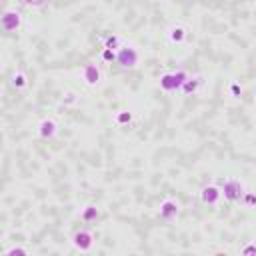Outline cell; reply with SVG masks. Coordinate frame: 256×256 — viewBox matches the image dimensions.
Listing matches in <instances>:
<instances>
[{
	"label": "cell",
	"instance_id": "cell-10",
	"mask_svg": "<svg viewBox=\"0 0 256 256\" xmlns=\"http://www.w3.org/2000/svg\"><path fill=\"white\" fill-rule=\"evenodd\" d=\"M202 84H204V76H202V74L188 76V78H186V82L182 84L180 92H182L184 96H192V94H196V92L202 88Z\"/></svg>",
	"mask_w": 256,
	"mask_h": 256
},
{
	"label": "cell",
	"instance_id": "cell-15",
	"mask_svg": "<svg viewBox=\"0 0 256 256\" xmlns=\"http://www.w3.org/2000/svg\"><path fill=\"white\" fill-rule=\"evenodd\" d=\"M132 120H134V114L130 110H118L114 114V124L118 126H128V124H132Z\"/></svg>",
	"mask_w": 256,
	"mask_h": 256
},
{
	"label": "cell",
	"instance_id": "cell-1",
	"mask_svg": "<svg viewBox=\"0 0 256 256\" xmlns=\"http://www.w3.org/2000/svg\"><path fill=\"white\" fill-rule=\"evenodd\" d=\"M188 78V72L186 70H172V72H164L160 78H158V88L166 94H174V92H180L182 84L186 82Z\"/></svg>",
	"mask_w": 256,
	"mask_h": 256
},
{
	"label": "cell",
	"instance_id": "cell-22",
	"mask_svg": "<svg viewBox=\"0 0 256 256\" xmlns=\"http://www.w3.org/2000/svg\"><path fill=\"white\" fill-rule=\"evenodd\" d=\"M78 102V96L74 92H66L64 94V104H76Z\"/></svg>",
	"mask_w": 256,
	"mask_h": 256
},
{
	"label": "cell",
	"instance_id": "cell-2",
	"mask_svg": "<svg viewBox=\"0 0 256 256\" xmlns=\"http://www.w3.org/2000/svg\"><path fill=\"white\" fill-rule=\"evenodd\" d=\"M138 60H140V54L134 46H122L118 52H116V64L124 70H132L138 66Z\"/></svg>",
	"mask_w": 256,
	"mask_h": 256
},
{
	"label": "cell",
	"instance_id": "cell-14",
	"mask_svg": "<svg viewBox=\"0 0 256 256\" xmlns=\"http://www.w3.org/2000/svg\"><path fill=\"white\" fill-rule=\"evenodd\" d=\"M102 48L120 50V48H122V38H120L118 34H104V36H102Z\"/></svg>",
	"mask_w": 256,
	"mask_h": 256
},
{
	"label": "cell",
	"instance_id": "cell-13",
	"mask_svg": "<svg viewBox=\"0 0 256 256\" xmlns=\"http://www.w3.org/2000/svg\"><path fill=\"white\" fill-rule=\"evenodd\" d=\"M10 84H12L14 90H24V88L28 86V76H26V72L14 70L12 76H10Z\"/></svg>",
	"mask_w": 256,
	"mask_h": 256
},
{
	"label": "cell",
	"instance_id": "cell-7",
	"mask_svg": "<svg viewBox=\"0 0 256 256\" xmlns=\"http://www.w3.org/2000/svg\"><path fill=\"white\" fill-rule=\"evenodd\" d=\"M180 214V202L178 200H174V198H164L162 202H160V206H158V216L162 218V220H174L176 216Z\"/></svg>",
	"mask_w": 256,
	"mask_h": 256
},
{
	"label": "cell",
	"instance_id": "cell-3",
	"mask_svg": "<svg viewBox=\"0 0 256 256\" xmlns=\"http://www.w3.org/2000/svg\"><path fill=\"white\" fill-rule=\"evenodd\" d=\"M22 22H24L22 12L16 8H6L2 12V16H0V26H2L4 32H18Z\"/></svg>",
	"mask_w": 256,
	"mask_h": 256
},
{
	"label": "cell",
	"instance_id": "cell-16",
	"mask_svg": "<svg viewBox=\"0 0 256 256\" xmlns=\"http://www.w3.org/2000/svg\"><path fill=\"white\" fill-rule=\"evenodd\" d=\"M240 202H242V206H244V208H256V192L246 190V192L242 194Z\"/></svg>",
	"mask_w": 256,
	"mask_h": 256
},
{
	"label": "cell",
	"instance_id": "cell-8",
	"mask_svg": "<svg viewBox=\"0 0 256 256\" xmlns=\"http://www.w3.org/2000/svg\"><path fill=\"white\" fill-rule=\"evenodd\" d=\"M222 198V188H218L216 184H206L200 188V202L206 206H216Z\"/></svg>",
	"mask_w": 256,
	"mask_h": 256
},
{
	"label": "cell",
	"instance_id": "cell-4",
	"mask_svg": "<svg viewBox=\"0 0 256 256\" xmlns=\"http://www.w3.org/2000/svg\"><path fill=\"white\" fill-rule=\"evenodd\" d=\"M220 188H222V196H224V200H228V202H238V200L242 198V194L246 192L244 184H242L240 180H234V178L224 180Z\"/></svg>",
	"mask_w": 256,
	"mask_h": 256
},
{
	"label": "cell",
	"instance_id": "cell-9",
	"mask_svg": "<svg viewBox=\"0 0 256 256\" xmlns=\"http://www.w3.org/2000/svg\"><path fill=\"white\" fill-rule=\"evenodd\" d=\"M38 136L44 138V140H52L56 134H58V122L54 118H42L38 122Z\"/></svg>",
	"mask_w": 256,
	"mask_h": 256
},
{
	"label": "cell",
	"instance_id": "cell-18",
	"mask_svg": "<svg viewBox=\"0 0 256 256\" xmlns=\"http://www.w3.org/2000/svg\"><path fill=\"white\" fill-rule=\"evenodd\" d=\"M4 256H28V248H24V246H10L8 250H4Z\"/></svg>",
	"mask_w": 256,
	"mask_h": 256
},
{
	"label": "cell",
	"instance_id": "cell-11",
	"mask_svg": "<svg viewBox=\"0 0 256 256\" xmlns=\"http://www.w3.org/2000/svg\"><path fill=\"white\" fill-rule=\"evenodd\" d=\"M166 36H168V40H170L172 44H182V42L188 38V30H186V26H182V24H172V26L168 28Z\"/></svg>",
	"mask_w": 256,
	"mask_h": 256
},
{
	"label": "cell",
	"instance_id": "cell-17",
	"mask_svg": "<svg viewBox=\"0 0 256 256\" xmlns=\"http://www.w3.org/2000/svg\"><path fill=\"white\" fill-rule=\"evenodd\" d=\"M116 52H118V50L102 48V50H100V60L106 62V64H112V62H116Z\"/></svg>",
	"mask_w": 256,
	"mask_h": 256
},
{
	"label": "cell",
	"instance_id": "cell-6",
	"mask_svg": "<svg viewBox=\"0 0 256 256\" xmlns=\"http://www.w3.org/2000/svg\"><path fill=\"white\" fill-rule=\"evenodd\" d=\"M80 76H82V80H84L86 86H98L102 82V70H100V66L96 62H86L82 66Z\"/></svg>",
	"mask_w": 256,
	"mask_h": 256
},
{
	"label": "cell",
	"instance_id": "cell-20",
	"mask_svg": "<svg viewBox=\"0 0 256 256\" xmlns=\"http://www.w3.org/2000/svg\"><path fill=\"white\" fill-rule=\"evenodd\" d=\"M22 4L26 8H30V10H38V8H42L46 4V0H22Z\"/></svg>",
	"mask_w": 256,
	"mask_h": 256
},
{
	"label": "cell",
	"instance_id": "cell-19",
	"mask_svg": "<svg viewBox=\"0 0 256 256\" xmlns=\"http://www.w3.org/2000/svg\"><path fill=\"white\" fill-rule=\"evenodd\" d=\"M228 92H230L232 98H240V96H242V86H240L236 80H232V82L228 84Z\"/></svg>",
	"mask_w": 256,
	"mask_h": 256
},
{
	"label": "cell",
	"instance_id": "cell-12",
	"mask_svg": "<svg viewBox=\"0 0 256 256\" xmlns=\"http://www.w3.org/2000/svg\"><path fill=\"white\" fill-rule=\"evenodd\" d=\"M100 218V208L96 204H84L82 210H80V220L90 224V222H96Z\"/></svg>",
	"mask_w": 256,
	"mask_h": 256
},
{
	"label": "cell",
	"instance_id": "cell-5",
	"mask_svg": "<svg viewBox=\"0 0 256 256\" xmlns=\"http://www.w3.org/2000/svg\"><path fill=\"white\" fill-rule=\"evenodd\" d=\"M70 244L80 252H88L94 246V234L90 230H76L70 236Z\"/></svg>",
	"mask_w": 256,
	"mask_h": 256
},
{
	"label": "cell",
	"instance_id": "cell-21",
	"mask_svg": "<svg viewBox=\"0 0 256 256\" xmlns=\"http://www.w3.org/2000/svg\"><path fill=\"white\" fill-rule=\"evenodd\" d=\"M240 254L242 256H256V242H248L240 248Z\"/></svg>",
	"mask_w": 256,
	"mask_h": 256
}]
</instances>
